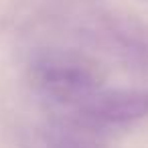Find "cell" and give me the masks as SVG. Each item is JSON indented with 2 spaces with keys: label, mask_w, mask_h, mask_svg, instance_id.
<instances>
[{
  "label": "cell",
  "mask_w": 148,
  "mask_h": 148,
  "mask_svg": "<svg viewBox=\"0 0 148 148\" xmlns=\"http://www.w3.org/2000/svg\"><path fill=\"white\" fill-rule=\"evenodd\" d=\"M31 79L45 95L79 106L101 89L106 73L95 59L83 53L49 51L35 59Z\"/></svg>",
  "instance_id": "obj_1"
},
{
  "label": "cell",
  "mask_w": 148,
  "mask_h": 148,
  "mask_svg": "<svg viewBox=\"0 0 148 148\" xmlns=\"http://www.w3.org/2000/svg\"><path fill=\"white\" fill-rule=\"evenodd\" d=\"M79 110L97 124H130L148 116V89H99L81 101Z\"/></svg>",
  "instance_id": "obj_2"
}]
</instances>
